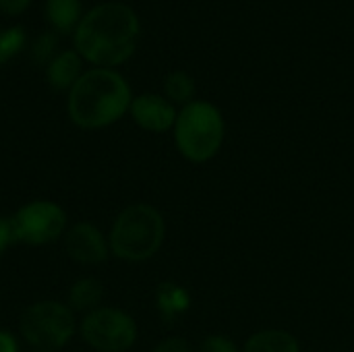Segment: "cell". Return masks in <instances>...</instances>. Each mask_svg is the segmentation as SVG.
Masks as SVG:
<instances>
[{
  "label": "cell",
  "instance_id": "5",
  "mask_svg": "<svg viewBox=\"0 0 354 352\" xmlns=\"http://www.w3.org/2000/svg\"><path fill=\"white\" fill-rule=\"evenodd\" d=\"M77 313L60 301H35L19 319V334L33 351L60 352L77 334Z\"/></svg>",
  "mask_w": 354,
  "mask_h": 352
},
{
  "label": "cell",
  "instance_id": "1",
  "mask_svg": "<svg viewBox=\"0 0 354 352\" xmlns=\"http://www.w3.org/2000/svg\"><path fill=\"white\" fill-rule=\"evenodd\" d=\"M139 19L122 2H104L87 10L75 33V52L95 68H116L127 62L137 48Z\"/></svg>",
  "mask_w": 354,
  "mask_h": 352
},
{
  "label": "cell",
  "instance_id": "7",
  "mask_svg": "<svg viewBox=\"0 0 354 352\" xmlns=\"http://www.w3.org/2000/svg\"><path fill=\"white\" fill-rule=\"evenodd\" d=\"M15 243L29 247H44L64 237L68 228V218L62 205L48 199H35L21 205L12 216Z\"/></svg>",
  "mask_w": 354,
  "mask_h": 352
},
{
  "label": "cell",
  "instance_id": "3",
  "mask_svg": "<svg viewBox=\"0 0 354 352\" xmlns=\"http://www.w3.org/2000/svg\"><path fill=\"white\" fill-rule=\"evenodd\" d=\"M164 237L166 222L160 210L149 203H131L114 218L110 226V255L129 263L147 261L160 251Z\"/></svg>",
  "mask_w": 354,
  "mask_h": 352
},
{
  "label": "cell",
  "instance_id": "20",
  "mask_svg": "<svg viewBox=\"0 0 354 352\" xmlns=\"http://www.w3.org/2000/svg\"><path fill=\"white\" fill-rule=\"evenodd\" d=\"M12 243H15V234H12L10 218H2L0 216V257L8 251V247Z\"/></svg>",
  "mask_w": 354,
  "mask_h": 352
},
{
  "label": "cell",
  "instance_id": "10",
  "mask_svg": "<svg viewBox=\"0 0 354 352\" xmlns=\"http://www.w3.org/2000/svg\"><path fill=\"white\" fill-rule=\"evenodd\" d=\"M83 73V58L75 50H64L58 52L46 66V81L52 89L68 93Z\"/></svg>",
  "mask_w": 354,
  "mask_h": 352
},
{
  "label": "cell",
  "instance_id": "6",
  "mask_svg": "<svg viewBox=\"0 0 354 352\" xmlns=\"http://www.w3.org/2000/svg\"><path fill=\"white\" fill-rule=\"evenodd\" d=\"M77 334L95 352H127L137 342L139 330L131 313L102 305L81 317Z\"/></svg>",
  "mask_w": 354,
  "mask_h": 352
},
{
  "label": "cell",
  "instance_id": "11",
  "mask_svg": "<svg viewBox=\"0 0 354 352\" xmlns=\"http://www.w3.org/2000/svg\"><path fill=\"white\" fill-rule=\"evenodd\" d=\"M102 301H104V286L97 278H91V276L75 280L66 297V305L75 313H81V315L102 307Z\"/></svg>",
  "mask_w": 354,
  "mask_h": 352
},
{
  "label": "cell",
  "instance_id": "2",
  "mask_svg": "<svg viewBox=\"0 0 354 352\" xmlns=\"http://www.w3.org/2000/svg\"><path fill=\"white\" fill-rule=\"evenodd\" d=\"M133 102L131 85L114 68H89L73 85L66 98V112L73 124L95 131L120 120Z\"/></svg>",
  "mask_w": 354,
  "mask_h": 352
},
{
  "label": "cell",
  "instance_id": "15",
  "mask_svg": "<svg viewBox=\"0 0 354 352\" xmlns=\"http://www.w3.org/2000/svg\"><path fill=\"white\" fill-rule=\"evenodd\" d=\"M195 79L187 71H172L164 81V93L172 104L187 106L195 95Z\"/></svg>",
  "mask_w": 354,
  "mask_h": 352
},
{
  "label": "cell",
  "instance_id": "21",
  "mask_svg": "<svg viewBox=\"0 0 354 352\" xmlns=\"http://www.w3.org/2000/svg\"><path fill=\"white\" fill-rule=\"evenodd\" d=\"M31 4V0H0V10L15 17L27 10V6Z\"/></svg>",
  "mask_w": 354,
  "mask_h": 352
},
{
  "label": "cell",
  "instance_id": "9",
  "mask_svg": "<svg viewBox=\"0 0 354 352\" xmlns=\"http://www.w3.org/2000/svg\"><path fill=\"white\" fill-rule=\"evenodd\" d=\"M129 114L135 120V124H139L143 131L149 133H166L174 129L178 116L174 104L166 95H158V93H141L133 98Z\"/></svg>",
  "mask_w": 354,
  "mask_h": 352
},
{
  "label": "cell",
  "instance_id": "13",
  "mask_svg": "<svg viewBox=\"0 0 354 352\" xmlns=\"http://www.w3.org/2000/svg\"><path fill=\"white\" fill-rule=\"evenodd\" d=\"M81 17V0H46V19L60 33H75Z\"/></svg>",
  "mask_w": 354,
  "mask_h": 352
},
{
  "label": "cell",
  "instance_id": "4",
  "mask_svg": "<svg viewBox=\"0 0 354 352\" xmlns=\"http://www.w3.org/2000/svg\"><path fill=\"white\" fill-rule=\"evenodd\" d=\"M172 131L183 158L199 164L212 160L220 151L226 129L222 112L214 104L193 100L178 110Z\"/></svg>",
  "mask_w": 354,
  "mask_h": 352
},
{
  "label": "cell",
  "instance_id": "22",
  "mask_svg": "<svg viewBox=\"0 0 354 352\" xmlns=\"http://www.w3.org/2000/svg\"><path fill=\"white\" fill-rule=\"evenodd\" d=\"M0 352H19V340L8 330H0Z\"/></svg>",
  "mask_w": 354,
  "mask_h": 352
},
{
  "label": "cell",
  "instance_id": "23",
  "mask_svg": "<svg viewBox=\"0 0 354 352\" xmlns=\"http://www.w3.org/2000/svg\"><path fill=\"white\" fill-rule=\"evenodd\" d=\"M31 352H52V351H31Z\"/></svg>",
  "mask_w": 354,
  "mask_h": 352
},
{
  "label": "cell",
  "instance_id": "18",
  "mask_svg": "<svg viewBox=\"0 0 354 352\" xmlns=\"http://www.w3.org/2000/svg\"><path fill=\"white\" fill-rule=\"evenodd\" d=\"M197 352H241V351H239V346H236L230 338H226V336H222V334H212V336H207V338L201 342V346H199V351Z\"/></svg>",
  "mask_w": 354,
  "mask_h": 352
},
{
  "label": "cell",
  "instance_id": "14",
  "mask_svg": "<svg viewBox=\"0 0 354 352\" xmlns=\"http://www.w3.org/2000/svg\"><path fill=\"white\" fill-rule=\"evenodd\" d=\"M156 301H158L160 313H162L166 319H174L176 315L185 313V311L189 309V303H191L187 290L180 288L178 284H174V282H164V284L158 288Z\"/></svg>",
  "mask_w": 354,
  "mask_h": 352
},
{
  "label": "cell",
  "instance_id": "17",
  "mask_svg": "<svg viewBox=\"0 0 354 352\" xmlns=\"http://www.w3.org/2000/svg\"><path fill=\"white\" fill-rule=\"evenodd\" d=\"M56 48H58V37H56V33L46 31V33L37 35L35 41H33V46H31V56H33L35 64L48 66V64L52 62V58L58 54Z\"/></svg>",
  "mask_w": 354,
  "mask_h": 352
},
{
  "label": "cell",
  "instance_id": "16",
  "mask_svg": "<svg viewBox=\"0 0 354 352\" xmlns=\"http://www.w3.org/2000/svg\"><path fill=\"white\" fill-rule=\"evenodd\" d=\"M27 44V35L23 31V27H8L4 31H0V64L10 62L17 54H21V50Z\"/></svg>",
  "mask_w": 354,
  "mask_h": 352
},
{
  "label": "cell",
  "instance_id": "19",
  "mask_svg": "<svg viewBox=\"0 0 354 352\" xmlns=\"http://www.w3.org/2000/svg\"><path fill=\"white\" fill-rule=\"evenodd\" d=\"M151 352H195V349L185 338H166L162 340Z\"/></svg>",
  "mask_w": 354,
  "mask_h": 352
},
{
  "label": "cell",
  "instance_id": "12",
  "mask_svg": "<svg viewBox=\"0 0 354 352\" xmlns=\"http://www.w3.org/2000/svg\"><path fill=\"white\" fill-rule=\"evenodd\" d=\"M243 352H301L299 340L286 330H261L253 334Z\"/></svg>",
  "mask_w": 354,
  "mask_h": 352
},
{
  "label": "cell",
  "instance_id": "8",
  "mask_svg": "<svg viewBox=\"0 0 354 352\" xmlns=\"http://www.w3.org/2000/svg\"><path fill=\"white\" fill-rule=\"evenodd\" d=\"M64 253L77 266H100L110 257L108 234H104L91 222H77L66 228L62 237Z\"/></svg>",
  "mask_w": 354,
  "mask_h": 352
}]
</instances>
